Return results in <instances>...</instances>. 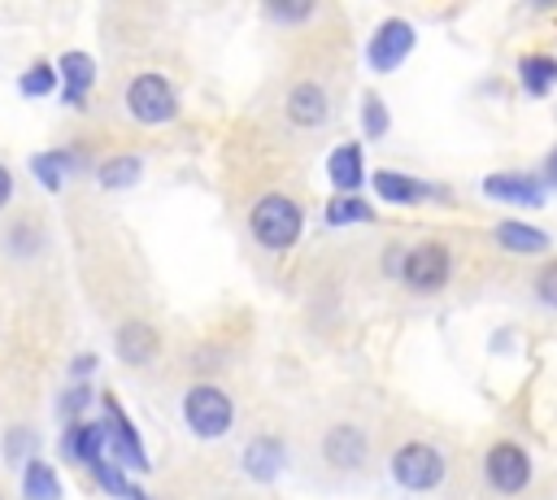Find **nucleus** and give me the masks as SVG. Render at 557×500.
Listing matches in <instances>:
<instances>
[{
  "instance_id": "5",
  "label": "nucleus",
  "mask_w": 557,
  "mask_h": 500,
  "mask_svg": "<svg viewBox=\"0 0 557 500\" xmlns=\"http://www.w3.org/2000/svg\"><path fill=\"white\" fill-rule=\"evenodd\" d=\"M409 52H413V26H409L405 17H387V22L374 30V39H370L366 61H370V70L392 74Z\"/></svg>"
},
{
  "instance_id": "17",
  "label": "nucleus",
  "mask_w": 557,
  "mask_h": 500,
  "mask_svg": "<svg viewBox=\"0 0 557 500\" xmlns=\"http://www.w3.org/2000/svg\"><path fill=\"white\" fill-rule=\"evenodd\" d=\"M374 191L383 200H392V204H413L422 196H435V187H426V183H418L409 174H396V170H379L374 174Z\"/></svg>"
},
{
  "instance_id": "13",
  "label": "nucleus",
  "mask_w": 557,
  "mask_h": 500,
  "mask_svg": "<svg viewBox=\"0 0 557 500\" xmlns=\"http://www.w3.org/2000/svg\"><path fill=\"white\" fill-rule=\"evenodd\" d=\"M113 343H117V357L126 365H148L157 357V348H161V339H157V330L148 322H126Z\"/></svg>"
},
{
  "instance_id": "29",
  "label": "nucleus",
  "mask_w": 557,
  "mask_h": 500,
  "mask_svg": "<svg viewBox=\"0 0 557 500\" xmlns=\"http://www.w3.org/2000/svg\"><path fill=\"white\" fill-rule=\"evenodd\" d=\"M544 183H553L557 187V148L548 152V161H544Z\"/></svg>"
},
{
  "instance_id": "25",
  "label": "nucleus",
  "mask_w": 557,
  "mask_h": 500,
  "mask_svg": "<svg viewBox=\"0 0 557 500\" xmlns=\"http://www.w3.org/2000/svg\"><path fill=\"white\" fill-rule=\"evenodd\" d=\"M91 474H96V483H100L109 496H122V500H131V496H135V487L117 474V465H113V461H96V465H91Z\"/></svg>"
},
{
  "instance_id": "16",
  "label": "nucleus",
  "mask_w": 557,
  "mask_h": 500,
  "mask_svg": "<svg viewBox=\"0 0 557 500\" xmlns=\"http://www.w3.org/2000/svg\"><path fill=\"white\" fill-rule=\"evenodd\" d=\"M278 470H283V443H278V439H270V435L252 439V443H248V452H244V474H248V478H257V483H270Z\"/></svg>"
},
{
  "instance_id": "12",
  "label": "nucleus",
  "mask_w": 557,
  "mask_h": 500,
  "mask_svg": "<svg viewBox=\"0 0 557 500\" xmlns=\"http://www.w3.org/2000/svg\"><path fill=\"white\" fill-rule=\"evenodd\" d=\"M326 113H331V104H326V91L318 83H296L287 91V117L296 126H322Z\"/></svg>"
},
{
  "instance_id": "11",
  "label": "nucleus",
  "mask_w": 557,
  "mask_h": 500,
  "mask_svg": "<svg viewBox=\"0 0 557 500\" xmlns=\"http://www.w3.org/2000/svg\"><path fill=\"white\" fill-rule=\"evenodd\" d=\"M57 65H61V78H65V104L87 109V87L96 83V61L87 52H65Z\"/></svg>"
},
{
  "instance_id": "21",
  "label": "nucleus",
  "mask_w": 557,
  "mask_h": 500,
  "mask_svg": "<svg viewBox=\"0 0 557 500\" xmlns=\"http://www.w3.org/2000/svg\"><path fill=\"white\" fill-rule=\"evenodd\" d=\"M30 170H35V178H39L48 191H61L65 174L74 170V157H70V152H35V157H30Z\"/></svg>"
},
{
  "instance_id": "18",
  "label": "nucleus",
  "mask_w": 557,
  "mask_h": 500,
  "mask_svg": "<svg viewBox=\"0 0 557 500\" xmlns=\"http://www.w3.org/2000/svg\"><path fill=\"white\" fill-rule=\"evenodd\" d=\"M518 78H522V87H527L531 96H548V91L557 87V61H553V57H522Z\"/></svg>"
},
{
  "instance_id": "22",
  "label": "nucleus",
  "mask_w": 557,
  "mask_h": 500,
  "mask_svg": "<svg viewBox=\"0 0 557 500\" xmlns=\"http://www.w3.org/2000/svg\"><path fill=\"white\" fill-rule=\"evenodd\" d=\"M139 174H144V161L139 157H109L104 165H100V187H131V183H139Z\"/></svg>"
},
{
  "instance_id": "31",
  "label": "nucleus",
  "mask_w": 557,
  "mask_h": 500,
  "mask_svg": "<svg viewBox=\"0 0 557 500\" xmlns=\"http://www.w3.org/2000/svg\"><path fill=\"white\" fill-rule=\"evenodd\" d=\"M91 365H96V357H78V361H74V374H87Z\"/></svg>"
},
{
  "instance_id": "26",
  "label": "nucleus",
  "mask_w": 557,
  "mask_h": 500,
  "mask_svg": "<svg viewBox=\"0 0 557 500\" xmlns=\"http://www.w3.org/2000/svg\"><path fill=\"white\" fill-rule=\"evenodd\" d=\"M361 126H366V135H370V139L387 135V109H383V100H379L374 91L361 100Z\"/></svg>"
},
{
  "instance_id": "6",
  "label": "nucleus",
  "mask_w": 557,
  "mask_h": 500,
  "mask_svg": "<svg viewBox=\"0 0 557 500\" xmlns=\"http://www.w3.org/2000/svg\"><path fill=\"white\" fill-rule=\"evenodd\" d=\"M400 278L413 291H435L448 278V248L444 243H418L400 257Z\"/></svg>"
},
{
  "instance_id": "2",
  "label": "nucleus",
  "mask_w": 557,
  "mask_h": 500,
  "mask_svg": "<svg viewBox=\"0 0 557 500\" xmlns=\"http://www.w3.org/2000/svg\"><path fill=\"white\" fill-rule=\"evenodd\" d=\"M183 422L191 426V435L200 439H222L231 426H235V404L222 387L213 383H196L187 396H183Z\"/></svg>"
},
{
  "instance_id": "15",
  "label": "nucleus",
  "mask_w": 557,
  "mask_h": 500,
  "mask_svg": "<svg viewBox=\"0 0 557 500\" xmlns=\"http://www.w3.org/2000/svg\"><path fill=\"white\" fill-rule=\"evenodd\" d=\"M326 178L344 191V196H352L357 187H361V178H366V165H361V148L357 143H339L331 157H326Z\"/></svg>"
},
{
  "instance_id": "3",
  "label": "nucleus",
  "mask_w": 557,
  "mask_h": 500,
  "mask_svg": "<svg viewBox=\"0 0 557 500\" xmlns=\"http://www.w3.org/2000/svg\"><path fill=\"white\" fill-rule=\"evenodd\" d=\"M126 113H131L135 122H148V126L170 122V117L178 113L174 87H170L161 74H135V78L126 83Z\"/></svg>"
},
{
  "instance_id": "28",
  "label": "nucleus",
  "mask_w": 557,
  "mask_h": 500,
  "mask_svg": "<svg viewBox=\"0 0 557 500\" xmlns=\"http://www.w3.org/2000/svg\"><path fill=\"white\" fill-rule=\"evenodd\" d=\"M265 13L278 17V22H300V17L313 13V4H309V0H305V4H265Z\"/></svg>"
},
{
  "instance_id": "20",
  "label": "nucleus",
  "mask_w": 557,
  "mask_h": 500,
  "mask_svg": "<svg viewBox=\"0 0 557 500\" xmlns=\"http://www.w3.org/2000/svg\"><path fill=\"white\" fill-rule=\"evenodd\" d=\"M22 491H26V500H61V483H57V474H52V465L48 461H26V474H22Z\"/></svg>"
},
{
  "instance_id": "30",
  "label": "nucleus",
  "mask_w": 557,
  "mask_h": 500,
  "mask_svg": "<svg viewBox=\"0 0 557 500\" xmlns=\"http://www.w3.org/2000/svg\"><path fill=\"white\" fill-rule=\"evenodd\" d=\"M9 196H13V174H9L4 165H0V204H4Z\"/></svg>"
},
{
  "instance_id": "27",
  "label": "nucleus",
  "mask_w": 557,
  "mask_h": 500,
  "mask_svg": "<svg viewBox=\"0 0 557 500\" xmlns=\"http://www.w3.org/2000/svg\"><path fill=\"white\" fill-rule=\"evenodd\" d=\"M535 296H540L544 304H553V309H557V261H553V265H544V270L535 274Z\"/></svg>"
},
{
  "instance_id": "7",
  "label": "nucleus",
  "mask_w": 557,
  "mask_h": 500,
  "mask_svg": "<svg viewBox=\"0 0 557 500\" xmlns=\"http://www.w3.org/2000/svg\"><path fill=\"white\" fill-rule=\"evenodd\" d=\"M483 470H487V483H492L500 496H518V491L527 487V478H531V461H527V452H522L518 443H496V448L487 452Z\"/></svg>"
},
{
  "instance_id": "4",
  "label": "nucleus",
  "mask_w": 557,
  "mask_h": 500,
  "mask_svg": "<svg viewBox=\"0 0 557 500\" xmlns=\"http://www.w3.org/2000/svg\"><path fill=\"white\" fill-rule=\"evenodd\" d=\"M392 478L409 491H431L444 478V457L431 443H400L392 452Z\"/></svg>"
},
{
  "instance_id": "1",
  "label": "nucleus",
  "mask_w": 557,
  "mask_h": 500,
  "mask_svg": "<svg viewBox=\"0 0 557 500\" xmlns=\"http://www.w3.org/2000/svg\"><path fill=\"white\" fill-rule=\"evenodd\" d=\"M300 226H305V217H300V204H296L292 196L270 191V196H261V200L252 204V235H257V243L270 248V252L292 248V243L300 239Z\"/></svg>"
},
{
  "instance_id": "10",
  "label": "nucleus",
  "mask_w": 557,
  "mask_h": 500,
  "mask_svg": "<svg viewBox=\"0 0 557 500\" xmlns=\"http://www.w3.org/2000/svg\"><path fill=\"white\" fill-rule=\"evenodd\" d=\"M61 448H65V457H74V461L96 465V461H104L109 430H104V422H83V426H70V430H65V439H61Z\"/></svg>"
},
{
  "instance_id": "9",
  "label": "nucleus",
  "mask_w": 557,
  "mask_h": 500,
  "mask_svg": "<svg viewBox=\"0 0 557 500\" xmlns=\"http://www.w3.org/2000/svg\"><path fill=\"white\" fill-rule=\"evenodd\" d=\"M322 457L335 470H357L366 461V435L357 426H331L326 439H322Z\"/></svg>"
},
{
  "instance_id": "23",
  "label": "nucleus",
  "mask_w": 557,
  "mask_h": 500,
  "mask_svg": "<svg viewBox=\"0 0 557 500\" xmlns=\"http://www.w3.org/2000/svg\"><path fill=\"white\" fill-rule=\"evenodd\" d=\"M374 217V209L366 204V200H357V196H335L331 204H326V222L331 226H344V222H370Z\"/></svg>"
},
{
  "instance_id": "14",
  "label": "nucleus",
  "mask_w": 557,
  "mask_h": 500,
  "mask_svg": "<svg viewBox=\"0 0 557 500\" xmlns=\"http://www.w3.org/2000/svg\"><path fill=\"white\" fill-rule=\"evenodd\" d=\"M483 191L492 200H513V204H540L544 200V187L531 174H487Z\"/></svg>"
},
{
  "instance_id": "24",
  "label": "nucleus",
  "mask_w": 557,
  "mask_h": 500,
  "mask_svg": "<svg viewBox=\"0 0 557 500\" xmlns=\"http://www.w3.org/2000/svg\"><path fill=\"white\" fill-rule=\"evenodd\" d=\"M52 83H57V70L48 65V61H35L26 74H22V96H48L52 91Z\"/></svg>"
},
{
  "instance_id": "8",
  "label": "nucleus",
  "mask_w": 557,
  "mask_h": 500,
  "mask_svg": "<svg viewBox=\"0 0 557 500\" xmlns=\"http://www.w3.org/2000/svg\"><path fill=\"white\" fill-rule=\"evenodd\" d=\"M104 430H109V452H117L122 465H139V470H148L139 430L131 426V417H126V409L117 404V396H104Z\"/></svg>"
},
{
  "instance_id": "19",
  "label": "nucleus",
  "mask_w": 557,
  "mask_h": 500,
  "mask_svg": "<svg viewBox=\"0 0 557 500\" xmlns=\"http://www.w3.org/2000/svg\"><path fill=\"white\" fill-rule=\"evenodd\" d=\"M496 239H500V248H509V252H544V248H548V235L535 230V226H522V222H500V226H496Z\"/></svg>"
}]
</instances>
